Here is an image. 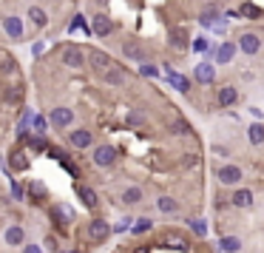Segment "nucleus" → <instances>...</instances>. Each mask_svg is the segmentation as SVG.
Listing matches in <instances>:
<instances>
[{"mask_svg": "<svg viewBox=\"0 0 264 253\" xmlns=\"http://www.w3.org/2000/svg\"><path fill=\"white\" fill-rule=\"evenodd\" d=\"M103 77H105L108 85H122V83H125V71L119 69V66H111V69L103 71Z\"/></svg>", "mask_w": 264, "mask_h": 253, "instance_id": "nucleus-12", "label": "nucleus"}, {"mask_svg": "<svg viewBox=\"0 0 264 253\" xmlns=\"http://www.w3.org/2000/svg\"><path fill=\"white\" fill-rule=\"evenodd\" d=\"M60 253H77V251H60Z\"/></svg>", "mask_w": 264, "mask_h": 253, "instance_id": "nucleus-44", "label": "nucleus"}, {"mask_svg": "<svg viewBox=\"0 0 264 253\" xmlns=\"http://www.w3.org/2000/svg\"><path fill=\"white\" fill-rule=\"evenodd\" d=\"M193 48H196V51H205V48H207V40H205V37H196V40H193Z\"/></svg>", "mask_w": 264, "mask_h": 253, "instance_id": "nucleus-38", "label": "nucleus"}, {"mask_svg": "<svg viewBox=\"0 0 264 253\" xmlns=\"http://www.w3.org/2000/svg\"><path fill=\"white\" fill-rule=\"evenodd\" d=\"M51 123L57 128H69L71 123H74V111H71V108H54V111H51Z\"/></svg>", "mask_w": 264, "mask_h": 253, "instance_id": "nucleus-7", "label": "nucleus"}, {"mask_svg": "<svg viewBox=\"0 0 264 253\" xmlns=\"http://www.w3.org/2000/svg\"><path fill=\"white\" fill-rule=\"evenodd\" d=\"M142 74H145V77H156V69H153V66H148V63H142Z\"/></svg>", "mask_w": 264, "mask_h": 253, "instance_id": "nucleus-37", "label": "nucleus"}, {"mask_svg": "<svg viewBox=\"0 0 264 253\" xmlns=\"http://www.w3.org/2000/svg\"><path fill=\"white\" fill-rule=\"evenodd\" d=\"M29 145H32V148H35V151H46V142H43V139H32Z\"/></svg>", "mask_w": 264, "mask_h": 253, "instance_id": "nucleus-40", "label": "nucleus"}, {"mask_svg": "<svg viewBox=\"0 0 264 253\" xmlns=\"http://www.w3.org/2000/svg\"><path fill=\"white\" fill-rule=\"evenodd\" d=\"M3 29H6V35L12 40H23V20L20 17H14V14L3 17Z\"/></svg>", "mask_w": 264, "mask_h": 253, "instance_id": "nucleus-4", "label": "nucleus"}, {"mask_svg": "<svg viewBox=\"0 0 264 253\" xmlns=\"http://www.w3.org/2000/svg\"><path fill=\"white\" fill-rule=\"evenodd\" d=\"M91 29H94V35L108 37L111 32H114V23H111V17H105V14H97V17H94V23H91Z\"/></svg>", "mask_w": 264, "mask_h": 253, "instance_id": "nucleus-8", "label": "nucleus"}, {"mask_svg": "<svg viewBox=\"0 0 264 253\" xmlns=\"http://www.w3.org/2000/svg\"><path fill=\"white\" fill-rule=\"evenodd\" d=\"M239 46H241V51H244V54H256V51L262 48V40H259L256 35H241L239 37Z\"/></svg>", "mask_w": 264, "mask_h": 253, "instance_id": "nucleus-10", "label": "nucleus"}, {"mask_svg": "<svg viewBox=\"0 0 264 253\" xmlns=\"http://www.w3.org/2000/svg\"><path fill=\"white\" fill-rule=\"evenodd\" d=\"M236 100H239V91H236L233 85H222V88H219V105H222V108L233 105Z\"/></svg>", "mask_w": 264, "mask_h": 253, "instance_id": "nucleus-11", "label": "nucleus"}, {"mask_svg": "<svg viewBox=\"0 0 264 253\" xmlns=\"http://www.w3.org/2000/svg\"><path fill=\"white\" fill-rule=\"evenodd\" d=\"M63 63H66L69 69H80L82 63H85L82 48L80 46H66V48H63Z\"/></svg>", "mask_w": 264, "mask_h": 253, "instance_id": "nucleus-1", "label": "nucleus"}, {"mask_svg": "<svg viewBox=\"0 0 264 253\" xmlns=\"http://www.w3.org/2000/svg\"><path fill=\"white\" fill-rule=\"evenodd\" d=\"M156 205H159L162 213H173V211H176V199H171V196H162Z\"/></svg>", "mask_w": 264, "mask_h": 253, "instance_id": "nucleus-30", "label": "nucleus"}, {"mask_svg": "<svg viewBox=\"0 0 264 253\" xmlns=\"http://www.w3.org/2000/svg\"><path fill=\"white\" fill-rule=\"evenodd\" d=\"M190 228H193L196 236H205V233H207V225L202 222V219H193V222H190Z\"/></svg>", "mask_w": 264, "mask_h": 253, "instance_id": "nucleus-33", "label": "nucleus"}, {"mask_svg": "<svg viewBox=\"0 0 264 253\" xmlns=\"http://www.w3.org/2000/svg\"><path fill=\"white\" fill-rule=\"evenodd\" d=\"M63 168H66V171L71 173V176H80V171H77V165H74V162H69V160H63Z\"/></svg>", "mask_w": 264, "mask_h": 253, "instance_id": "nucleus-35", "label": "nucleus"}, {"mask_svg": "<svg viewBox=\"0 0 264 253\" xmlns=\"http://www.w3.org/2000/svg\"><path fill=\"white\" fill-rule=\"evenodd\" d=\"M122 51H125V57H131V60H145V48L139 46V43H134V40H125L122 43Z\"/></svg>", "mask_w": 264, "mask_h": 253, "instance_id": "nucleus-14", "label": "nucleus"}, {"mask_svg": "<svg viewBox=\"0 0 264 253\" xmlns=\"http://www.w3.org/2000/svg\"><path fill=\"white\" fill-rule=\"evenodd\" d=\"M216 176H219V182H222V185H239L241 168H239V165H225V168H219V171H216Z\"/></svg>", "mask_w": 264, "mask_h": 253, "instance_id": "nucleus-2", "label": "nucleus"}, {"mask_svg": "<svg viewBox=\"0 0 264 253\" xmlns=\"http://www.w3.org/2000/svg\"><path fill=\"white\" fill-rule=\"evenodd\" d=\"M239 14L250 17V20H262V9H259V6H253V3H241V6H239Z\"/></svg>", "mask_w": 264, "mask_h": 253, "instance_id": "nucleus-23", "label": "nucleus"}, {"mask_svg": "<svg viewBox=\"0 0 264 253\" xmlns=\"http://www.w3.org/2000/svg\"><path fill=\"white\" fill-rule=\"evenodd\" d=\"M168 80H171V85L176 88V91H182V94L190 91V80H188V77H182V74H176L173 69H168Z\"/></svg>", "mask_w": 264, "mask_h": 253, "instance_id": "nucleus-13", "label": "nucleus"}, {"mask_svg": "<svg viewBox=\"0 0 264 253\" xmlns=\"http://www.w3.org/2000/svg\"><path fill=\"white\" fill-rule=\"evenodd\" d=\"M77 196L82 199V205H88V208L97 205V194H94L91 188H85V185H77Z\"/></svg>", "mask_w": 264, "mask_h": 253, "instance_id": "nucleus-21", "label": "nucleus"}, {"mask_svg": "<svg viewBox=\"0 0 264 253\" xmlns=\"http://www.w3.org/2000/svg\"><path fill=\"white\" fill-rule=\"evenodd\" d=\"M51 219L57 222L60 228H69L71 219H74V211H71L69 205H54V208H51Z\"/></svg>", "mask_w": 264, "mask_h": 253, "instance_id": "nucleus-6", "label": "nucleus"}, {"mask_svg": "<svg viewBox=\"0 0 264 253\" xmlns=\"http://www.w3.org/2000/svg\"><path fill=\"white\" fill-rule=\"evenodd\" d=\"M108 233H111V228H108V222H103V219H94L91 225H88V239L91 242H105Z\"/></svg>", "mask_w": 264, "mask_h": 253, "instance_id": "nucleus-3", "label": "nucleus"}, {"mask_svg": "<svg viewBox=\"0 0 264 253\" xmlns=\"http://www.w3.org/2000/svg\"><path fill=\"white\" fill-rule=\"evenodd\" d=\"M151 230V219H137V225H134V233H145Z\"/></svg>", "mask_w": 264, "mask_h": 253, "instance_id": "nucleus-34", "label": "nucleus"}, {"mask_svg": "<svg viewBox=\"0 0 264 253\" xmlns=\"http://www.w3.org/2000/svg\"><path fill=\"white\" fill-rule=\"evenodd\" d=\"M3 100H9V103H20V100H23V85H12V88H6V91H3Z\"/></svg>", "mask_w": 264, "mask_h": 253, "instance_id": "nucleus-26", "label": "nucleus"}, {"mask_svg": "<svg viewBox=\"0 0 264 253\" xmlns=\"http://www.w3.org/2000/svg\"><path fill=\"white\" fill-rule=\"evenodd\" d=\"M247 137H250L253 145H262V142H264V126H262V123L250 126V134H247Z\"/></svg>", "mask_w": 264, "mask_h": 253, "instance_id": "nucleus-27", "label": "nucleus"}, {"mask_svg": "<svg viewBox=\"0 0 264 253\" xmlns=\"http://www.w3.org/2000/svg\"><path fill=\"white\" fill-rule=\"evenodd\" d=\"M23 253H43V248H40V245H26Z\"/></svg>", "mask_w": 264, "mask_h": 253, "instance_id": "nucleus-41", "label": "nucleus"}, {"mask_svg": "<svg viewBox=\"0 0 264 253\" xmlns=\"http://www.w3.org/2000/svg\"><path fill=\"white\" fill-rule=\"evenodd\" d=\"M230 202H233L236 208H250L253 205V191L241 188V191H236V194L230 196Z\"/></svg>", "mask_w": 264, "mask_h": 253, "instance_id": "nucleus-16", "label": "nucleus"}, {"mask_svg": "<svg viewBox=\"0 0 264 253\" xmlns=\"http://www.w3.org/2000/svg\"><path fill=\"white\" fill-rule=\"evenodd\" d=\"M213 77H216L213 63H199V66H196V80L199 83H213Z\"/></svg>", "mask_w": 264, "mask_h": 253, "instance_id": "nucleus-15", "label": "nucleus"}, {"mask_svg": "<svg viewBox=\"0 0 264 253\" xmlns=\"http://www.w3.org/2000/svg\"><path fill=\"white\" fill-rule=\"evenodd\" d=\"M213 154H216V157H230V151L225 148V145H213Z\"/></svg>", "mask_w": 264, "mask_h": 253, "instance_id": "nucleus-39", "label": "nucleus"}, {"mask_svg": "<svg viewBox=\"0 0 264 253\" xmlns=\"http://www.w3.org/2000/svg\"><path fill=\"white\" fill-rule=\"evenodd\" d=\"M71 145L74 148H88L91 145V131H71Z\"/></svg>", "mask_w": 264, "mask_h": 253, "instance_id": "nucleus-18", "label": "nucleus"}, {"mask_svg": "<svg viewBox=\"0 0 264 253\" xmlns=\"http://www.w3.org/2000/svg\"><path fill=\"white\" fill-rule=\"evenodd\" d=\"M168 245H173V248L185 251V248H188V239H185V236H179V233H168Z\"/></svg>", "mask_w": 264, "mask_h": 253, "instance_id": "nucleus-31", "label": "nucleus"}, {"mask_svg": "<svg viewBox=\"0 0 264 253\" xmlns=\"http://www.w3.org/2000/svg\"><path fill=\"white\" fill-rule=\"evenodd\" d=\"M35 128L37 131H43V128H46V120H43V117H35Z\"/></svg>", "mask_w": 264, "mask_h": 253, "instance_id": "nucleus-42", "label": "nucleus"}, {"mask_svg": "<svg viewBox=\"0 0 264 253\" xmlns=\"http://www.w3.org/2000/svg\"><path fill=\"white\" fill-rule=\"evenodd\" d=\"M137 253H148V251H145V248H139V251H137Z\"/></svg>", "mask_w": 264, "mask_h": 253, "instance_id": "nucleus-43", "label": "nucleus"}, {"mask_svg": "<svg viewBox=\"0 0 264 253\" xmlns=\"http://www.w3.org/2000/svg\"><path fill=\"white\" fill-rule=\"evenodd\" d=\"M29 17H32V23H35V26H46L48 23L46 12H43L40 6H32V9H29Z\"/></svg>", "mask_w": 264, "mask_h": 253, "instance_id": "nucleus-25", "label": "nucleus"}, {"mask_svg": "<svg viewBox=\"0 0 264 253\" xmlns=\"http://www.w3.org/2000/svg\"><path fill=\"white\" fill-rule=\"evenodd\" d=\"M122 202H125V205H137V202H142V191H139V188H128L125 194H122Z\"/></svg>", "mask_w": 264, "mask_h": 253, "instance_id": "nucleus-28", "label": "nucleus"}, {"mask_svg": "<svg viewBox=\"0 0 264 253\" xmlns=\"http://www.w3.org/2000/svg\"><path fill=\"white\" fill-rule=\"evenodd\" d=\"M233 54H236V46H233V43H222L219 51H216V63H230Z\"/></svg>", "mask_w": 264, "mask_h": 253, "instance_id": "nucleus-20", "label": "nucleus"}, {"mask_svg": "<svg viewBox=\"0 0 264 253\" xmlns=\"http://www.w3.org/2000/svg\"><path fill=\"white\" fill-rule=\"evenodd\" d=\"M219 14H222V9H219V3H207L205 9H202V14H199V20H202L205 26H210V23H213V20L219 17Z\"/></svg>", "mask_w": 264, "mask_h": 253, "instance_id": "nucleus-17", "label": "nucleus"}, {"mask_svg": "<svg viewBox=\"0 0 264 253\" xmlns=\"http://www.w3.org/2000/svg\"><path fill=\"white\" fill-rule=\"evenodd\" d=\"M12 165H14V168H26L29 162H26V157H20V154H14V157H12Z\"/></svg>", "mask_w": 264, "mask_h": 253, "instance_id": "nucleus-36", "label": "nucleus"}, {"mask_svg": "<svg viewBox=\"0 0 264 253\" xmlns=\"http://www.w3.org/2000/svg\"><path fill=\"white\" fill-rule=\"evenodd\" d=\"M116 160V151L111 145H100V148L94 151V162L100 165V168H108V165H114Z\"/></svg>", "mask_w": 264, "mask_h": 253, "instance_id": "nucleus-5", "label": "nucleus"}, {"mask_svg": "<svg viewBox=\"0 0 264 253\" xmlns=\"http://www.w3.org/2000/svg\"><path fill=\"white\" fill-rule=\"evenodd\" d=\"M29 191H32V199H35V202H43V199H46V185L43 182H32Z\"/></svg>", "mask_w": 264, "mask_h": 253, "instance_id": "nucleus-29", "label": "nucleus"}, {"mask_svg": "<svg viewBox=\"0 0 264 253\" xmlns=\"http://www.w3.org/2000/svg\"><path fill=\"white\" fill-rule=\"evenodd\" d=\"M88 60H91V66H94L97 71H105V69H111V66H114V63H111V57H108L105 51H97V48H91Z\"/></svg>", "mask_w": 264, "mask_h": 253, "instance_id": "nucleus-9", "label": "nucleus"}, {"mask_svg": "<svg viewBox=\"0 0 264 253\" xmlns=\"http://www.w3.org/2000/svg\"><path fill=\"white\" fill-rule=\"evenodd\" d=\"M23 239H26L23 228H17V225H12V228L6 230V245H12V248H17V245H23Z\"/></svg>", "mask_w": 264, "mask_h": 253, "instance_id": "nucleus-19", "label": "nucleus"}, {"mask_svg": "<svg viewBox=\"0 0 264 253\" xmlns=\"http://www.w3.org/2000/svg\"><path fill=\"white\" fill-rule=\"evenodd\" d=\"M171 43H173V48H185V46H188V32H185V29H173V32H171Z\"/></svg>", "mask_w": 264, "mask_h": 253, "instance_id": "nucleus-24", "label": "nucleus"}, {"mask_svg": "<svg viewBox=\"0 0 264 253\" xmlns=\"http://www.w3.org/2000/svg\"><path fill=\"white\" fill-rule=\"evenodd\" d=\"M173 134H190V126L185 123V120H173Z\"/></svg>", "mask_w": 264, "mask_h": 253, "instance_id": "nucleus-32", "label": "nucleus"}, {"mask_svg": "<svg viewBox=\"0 0 264 253\" xmlns=\"http://www.w3.org/2000/svg\"><path fill=\"white\" fill-rule=\"evenodd\" d=\"M222 251L225 253H239L241 251V239L239 236H225V239H222Z\"/></svg>", "mask_w": 264, "mask_h": 253, "instance_id": "nucleus-22", "label": "nucleus"}]
</instances>
